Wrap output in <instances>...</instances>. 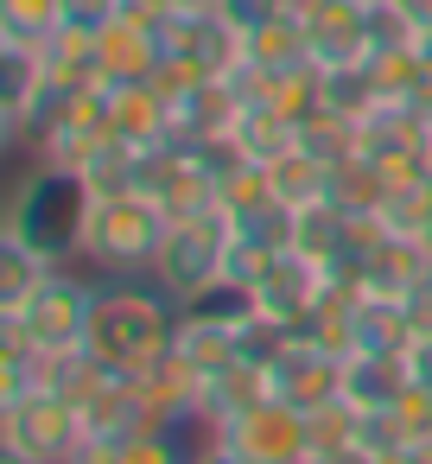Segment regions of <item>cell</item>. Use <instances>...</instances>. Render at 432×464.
I'll return each mask as SVG.
<instances>
[{
	"instance_id": "obj_1",
	"label": "cell",
	"mask_w": 432,
	"mask_h": 464,
	"mask_svg": "<svg viewBox=\"0 0 432 464\" xmlns=\"http://www.w3.org/2000/svg\"><path fill=\"white\" fill-rule=\"evenodd\" d=\"M178 318L185 305L153 280V274H134V280H102L96 293V318H90V356H102L109 369H128L140 375L147 362H159L172 343H178Z\"/></svg>"
},
{
	"instance_id": "obj_2",
	"label": "cell",
	"mask_w": 432,
	"mask_h": 464,
	"mask_svg": "<svg viewBox=\"0 0 432 464\" xmlns=\"http://www.w3.org/2000/svg\"><path fill=\"white\" fill-rule=\"evenodd\" d=\"M90 204H96V198H90L83 172L33 160V166L20 172L14 198H7V217H0V229H7V236H20L26 248H39L52 267H71V261H83Z\"/></svg>"
},
{
	"instance_id": "obj_3",
	"label": "cell",
	"mask_w": 432,
	"mask_h": 464,
	"mask_svg": "<svg viewBox=\"0 0 432 464\" xmlns=\"http://www.w3.org/2000/svg\"><path fill=\"white\" fill-rule=\"evenodd\" d=\"M166 229H172V217H166L147 191L96 198V204H90V229H83V261H90L102 280L153 274V255H159Z\"/></svg>"
},
{
	"instance_id": "obj_4",
	"label": "cell",
	"mask_w": 432,
	"mask_h": 464,
	"mask_svg": "<svg viewBox=\"0 0 432 464\" xmlns=\"http://www.w3.org/2000/svg\"><path fill=\"white\" fill-rule=\"evenodd\" d=\"M96 293H102V280H83V274H71V267H52L45 286H39L20 312H0V324L20 331V337H26L33 350H45V356H71V350L90 343Z\"/></svg>"
},
{
	"instance_id": "obj_5",
	"label": "cell",
	"mask_w": 432,
	"mask_h": 464,
	"mask_svg": "<svg viewBox=\"0 0 432 464\" xmlns=\"http://www.w3.org/2000/svg\"><path fill=\"white\" fill-rule=\"evenodd\" d=\"M229 217L223 210H204V217H172V229H166V242H159V255H153V280L178 299V305H191L204 286H216L223 274H229Z\"/></svg>"
},
{
	"instance_id": "obj_6",
	"label": "cell",
	"mask_w": 432,
	"mask_h": 464,
	"mask_svg": "<svg viewBox=\"0 0 432 464\" xmlns=\"http://www.w3.org/2000/svg\"><path fill=\"white\" fill-rule=\"evenodd\" d=\"M83 413L71 394H58L52 382L20 394V401H0V445L7 451H26L39 464H71L83 451Z\"/></svg>"
},
{
	"instance_id": "obj_7",
	"label": "cell",
	"mask_w": 432,
	"mask_h": 464,
	"mask_svg": "<svg viewBox=\"0 0 432 464\" xmlns=\"http://www.w3.org/2000/svg\"><path fill=\"white\" fill-rule=\"evenodd\" d=\"M210 439H223V445H235V451H248L254 464H305V451H312V432H305V413L293 407V401H280V394H267V401H254L242 420H229V426H216Z\"/></svg>"
},
{
	"instance_id": "obj_8",
	"label": "cell",
	"mask_w": 432,
	"mask_h": 464,
	"mask_svg": "<svg viewBox=\"0 0 432 464\" xmlns=\"http://www.w3.org/2000/svg\"><path fill=\"white\" fill-rule=\"evenodd\" d=\"M324 286H331V274L312 261V255H299V248H280L274 261H267V274L254 280V305H261V318L267 324H280V331H305V318L318 312V299H324Z\"/></svg>"
},
{
	"instance_id": "obj_9",
	"label": "cell",
	"mask_w": 432,
	"mask_h": 464,
	"mask_svg": "<svg viewBox=\"0 0 432 464\" xmlns=\"http://www.w3.org/2000/svg\"><path fill=\"white\" fill-rule=\"evenodd\" d=\"M299 20H305V45L318 71H350L369 64V7L362 0H299Z\"/></svg>"
},
{
	"instance_id": "obj_10",
	"label": "cell",
	"mask_w": 432,
	"mask_h": 464,
	"mask_svg": "<svg viewBox=\"0 0 432 464\" xmlns=\"http://www.w3.org/2000/svg\"><path fill=\"white\" fill-rule=\"evenodd\" d=\"M267 388L280 401H293L299 413H312V407H324V401L343 394V356H331L312 337H286V350L267 362Z\"/></svg>"
},
{
	"instance_id": "obj_11",
	"label": "cell",
	"mask_w": 432,
	"mask_h": 464,
	"mask_svg": "<svg viewBox=\"0 0 432 464\" xmlns=\"http://www.w3.org/2000/svg\"><path fill=\"white\" fill-rule=\"evenodd\" d=\"M362 293H381V299H407L426 274H432V255L419 236H400V229H381L369 248H362Z\"/></svg>"
},
{
	"instance_id": "obj_12",
	"label": "cell",
	"mask_w": 432,
	"mask_h": 464,
	"mask_svg": "<svg viewBox=\"0 0 432 464\" xmlns=\"http://www.w3.org/2000/svg\"><path fill=\"white\" fill-rule=\"evenodd\" d=\"M109 134L128 140L134 153H153L172 140V102L159 96V83H115L109 90Z\"/></svg>"
},
{
	"instance_id": "obj_13",
	"label": "cell",
	"mask_w": 432,
	"mask_h": 464,
	"mask_svg": "<svg viewBox=\"0 0 432 464\" xmlns=\"http://www.w3.org/2000/svg\"><path fill=\"white\" fill-rule=\"evenodd\" d=\"M96 58H102V83H153L166 52H159V33L140 26V20H109L96 33Z\"/></svg>"
},
{
	"instance_id": "obj_14",
	"label": "cell",
	"mask_w": 432,
	"mask_h": 464,
	"mask_svg": "<svg viewBox=\"0 0 432 464\" xmlns=\"http://www.w3.org/2000/svg\"><path fill=\"white\" fill-rule=\"evenodd\" d=\"M242 71L254 77H293V71H312V45H305V20H299V0L293 14L242 33Z\"/></svg>"
},
{
	"instance_id": "obj_15",
	"label": "cell",
	"mask_w": 432,
	"mask_h": 464,
	"mask_svg": "<svg viewBox=\"0 0 432 464\" xmlns=\"http://www.w3.org/2000/svg\"><path fill=\"white\" fill-rule=\"evenodd\" d=\"M407 388H413L407 356H381V350H356V356H343V401H350V407L381 413V407H400Z\"/></svg>"
},
{
	"instance_id": "obj_16",
	"label": "cell",
	"mask_w": 432,
	"mask_h": 464,
	"mask_svg": "<svg viewBox=\"0 0 432 464\" xmlns=\"http://www.w3.org/2000/svg\"><path fill=\"white\" fill-rule=\"evenodd\" d=\"M134 388L147 394V407H153V420H204L197 413V394H204V375L178 356V350H166L159 362H147L140 375H134Z\"/></svg>"
},
{
	"instance_id": "obj_17",
	"label": "cell",
	"mask_w": 432,
	"mask_h": 464,
	"mask_svg": "<svg viewBox=\"0 0 432 464\" xmlns=\"http://www.w3.org/2000/svg\"><path fill=\"white\" fill-rule=\"evenodd\" d=\"M274 388H267V369H254V362H229V369H216V375H204V394H197V413H204V426L216 432V426H229V420H242L254 401H267Z\"/></svg>"
},
{
	"instance_id": "obj_18",
	"label": "cell",
	"mask_w": 432,
	"mask_h": 464,
	"mask_svg": "<svg viewBox=\"0 0 432 464\" xmlns=\"http://www.w3.org/2000/svg\"><path fill=\"white\" fill-rule=\"evenodd\" d=\"M356 350H381V356H407L413 350V318L400 299H381V293H362L356 299V318H350V356Z\"/></svg>"
},
{
	"instance_id": "obj_19",
	"label": "cell",
	"mask_w": 432,
	"mask_h": 464,
	"mask_svg": "<svg viewBox=\"0 0 432 464\" xmlns=\"http://www.w3.org/2000/svg\"><path fill=\"white\" fill-rule=\"evenodd\" d=\"M39 58H45V77H52V90H109L102 83V58H96V33H77V26H64L52 45H39Z\"/></svg>"
},
{
	"instance_id": "obj_20",
	"label": "cell",
	"mask_w": 432,
	"mask_h": 464,
	"mask_svg": "<svg viewBox=\"0 0 432 464\" xmlns=\"http://www.w3.org/2000/svg\"><path fill=\"white\" fill-rule=\"evenodd\" d=\"M267 185H274V198H280L286 210H312V204L331 198V166L312 160L305 147H293V153L267 160Z\"/></svg>"
},
{
	"instance_id": "obj_21",
	"label": "cell",
	"mask_w": 432,
	"mask_h": 464,
	"mask_svg": "<svg viewBox=\"0 0 432 464\" xmlns=\"http://www.w3.org/2000/svg\"><path fill=\"white\" fill-rule=\"evenodd\" d=\"M197 375H216V369H229V362H242V331L235 324H210V318H178V343H172Z\"/></svg>"
},
{
	"instance_id": "obj_22",
	"label": "cell",
	"mask_w": 432,
	"mask_h": 464,
	"mask_svg": "<svg viewBox=\"0 0 432 464\" xmlns=\"http://www.w3.org/2000/svg\"><path fill=\"white\" fill-rule=\"evenodd\" d=\"M45 274H52V261H45L39 248H26L20 236L0 229V312H20V305L45 286Z\"/></svg>"
},
{
	"instance_id": "obj_23",
	"label": "cell",
	"mask_w": 432,
	"mask_h": 464,
	"mask_svg": "<svg viewBox=\"0 0 432 464\" xmlns=\"http://www.w3.org/2000/svg\"><path fill=\"white\" fill-rule=\"evenodd\" d=\"M64 33V0H0V45H52Z\"/></svg>"
},
{
	"instance_id": "obj_24",
	"label": "cell",
	"mask_w": 432,
	"mask_h": 464,
	"mask_svg": "<svg viewBox=\"0 0 432 464\" xmlns=\"http://www.w3.org/2000/svg\"><path fill=\"white\" fill-rule=\"evenodd\" d=\"M299 147H305L312 160H324V166L337 172L343 160H356V121H350V115H331V109L318 102V109H312V115L299 121Z\"/></svg>"
},
{
	"instance_id": "obj_25",
	"label": "cell",
	"mask_w": 432,
	"mask_h": 464,
	"mask_svg": "<svg viewBox=\"0 0 432 464\" xmlns=\"http://www.w3.org/2000/svg\"><path fill=\"white\" fill-rule=\"evenodd\" d=\"M318 102L331 109V115H350V121H362L381 96H375V77H369V64H350V71H318Z\"/></svg>"
},
{
	"instance_id": "obj_26",
	"label": "cell",
	"mask_w": 432,
	"mask_h": 464,
	"mask_svg": "<svg viewBox=\"0 0 432 464\" xmlns=\"http://www.w3.org/2000/svg\"><path fill=\"white\" fill-rule=\"evenodd\" d=\"M305 432H312V451H343V445H356V432H362V407H350V401L337 394V401H324V407L305 413Z\"/></svg>"
},
{
	"instance_id": "obj_27",
	"label": "cell",
	"mask_w": 432,
	"mask_h": 464,
	"mask_svg": "<svg viewBox=\"0 0 432 464\" xmlns=\"http://www.w3.org/2000/svg\"><path fill=\"white\" fill-rule=\"evenodd\" d=\"M216 14H223L235 33H254V26H267V20H280V14H293V0H216Z\"/></svg>"
},
{
	"instance_id": "obj_28",
	"label": "cell",
	"mask_w": 432,
	"mask_h": 464,
	"mask_svg": "<svg viewBox=\"0 0 432 464\" xmlns=\"http://www.w3.org/2000/svg\"><path fill=\"white\" fill-rule=\"evenodd\" d=\"M109 20H121V0H64V26L77 33H102Z\"/></svg>"
},
{
	"instance_id": "obj_29",
	"label": "cell",
	"mask_w": 432,
	"mask_h": 464,
	"mask_svg": "<svg viewBox=\"0 0 432 464\" xmlns=\"http://www.w3.org/2000/svg\"><path fill=\"white\" fill-rule=\"evenodd\" d=\"M400 305H407V318H413V337H432V274H426Z\"/></svg>"
},
{
	"instance_id": "obj_30",
	"label": "cell",
	"mask_w": 432,
	"mask_h": 464,
	"mask_svg": "<svg viewBox=\"0 0 432 464\" xmlns=\"http://www.w3.org/2000/svg\"><path fill=\"white\" fill-rule=\"evenodd\" d=\"M407 375H413V388H432V337H413V350H407Z\"/></svg>"
},
{
	"instance_id": "obj_31",
	"label": "cell",
	"mask_w": 432,
	"mask_h": 464,
	"mask_svg": "<svg viewBox=\"0 0 432 464\" xmlns=\"http://www.w3.org/2000/svg\"><path fill=\"white\" fill-rule=\"evenodd\" d=\"M305 464H375L362 445H343V451H305Z\"/></svg>"
},
{
	"instance_id": "obj_32",
	"label": "cell",
	"mask_w": 432,
	"mask_h": 464,
	"mask_svg": "<svg viewBox=\"0 0 432 464\" xmlns=\"http://www.w3.org/2000/svg\"><path fill=\"white\" fill-rule=\"evenodd\" d=\"M197 464H254V458H248V451H235V445H223V439H210Z\"/></svg>"
},
{
	"instance_id": "obj_33",
	"label": "cell",
	"mask_w": 432,
	"mask_h": 464,
	"mask_svg": "<svg viewBox=\"0 0 432 464\" xmlns=\"http://www.w3.org/2000/svg\"><path fill=\"white\" fill-rule=\"evenodd\" d=\"M394 7L407 14V26H413V33H432V0H394Z\"/></svg>"
},
{
	"instance_id": "obj_34",
	"label": "cell",
	"mask_w": 432,
	"mask_h": 464,
	"mask_svg": "<svg viewBox=\"0 0 432 464\" xmlns=\"http://www.w3.org/2000/svg\"><path fill=\"white\" fill-rule=\"evenodd\" d=\"M71 464H115V445H96V439H83V451H77Z\"/></svg>"
},
{
	"instance_id": "obj_35",
	"label": "cell",
	"mask_w": 432,
	"mask_h": 464,
	"mask_svg": "<svg viewBox=\"0 0 432 464\" xmlns=\"http://www.w3.org/2000/svg\"><path fill=\"white\" fill-rule=\"evenodd\" d=\"M172 14H216V0H172Z\"/></svg>"
},
{
	"instance_id": "obj_36",
	"label": "cell",
	"mask_w": 432,
	"mask_h": 464,
	"mask_svg": "<svg viewBox=\"0 0 432 464\" xmlns=\"http://www.w3.org/2000/svg\"><path fill=\"white\" fill-rule=\"evenodd\" d=\"M0 464H39V458H26V451H7V445H0Z\"/></svg>"
},
{
	"instance_id": "obj_37",
	"label": "cell",
	"mask_w": 432,
	"mask_h": 464,
	"mask_svg": "<svg viewBox=\"0 0 432 464\" xmlns=\"http://www.w3.org/2000/svg\"><path fill=\"white\" fill-rule=\"evenodd\" d=\"M375 464H419L413 451H394V458H375Z\"/></svg>"
},
{
	"instance_id": "obj_38",
	"label": "cell",
	"mask_w": 432,
	"mask_h": 464,
	"mask_svg": "<svg viewBox=\"0 0 432 464\" xmlns=\"http://www.w3.org/2000/svg\"><path fill=\"white\" fill-rule=\"evenodd\" d=\"M426 179H432V121H426Z\"/></svg>"
},
{
	"instance_id": "obj_39",
	"label": "cell",
	"mask_w": 432,
	"mask_h": 464,
	"mask_svg": "<svg viewBox=\"0 0 432 464\" xmlns=\"http://www.w3.org/2000/svg\"><path fill=\"white\" fill-rule=\"evenodd\" d=\"M419 242H426V255H432V217H426V229H419Z\"/></svg>"
},
{
	"instance_id": "obj_40",
	"label": "cell",
	"mask_w": 432,
	"mask_h": 464,
	"mask_svg": "<svg viewBox=\"0 0 432 464\" xmlns=\"http://www.w3.org/2000/svg\"><path fill=\"white\" fill-rule=\"evenodd\" d=\"M362 7H381V0H362Z\"/></svg>"
}]
</instances>
